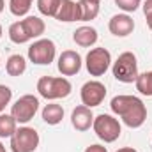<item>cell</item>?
Segmentation results:
<instances>
[{"instance_id":"30","label":"cell","mask_w":152,"mask_h":152,"mask_svg":"<svg viewBox=\"0 0 152 152\" xmlns=\"http://www.w3.org/2000/svg\"><path fill=\"white\" fill-rule=\"evenodd\" d=\"M147 27L152 30V20H147Z\"/></svg>"},{"instance_id":"25","label":"cell","mask_w":152,"mask_h":152,"mask_svg":"<svg viewBox=\"0 0 152 152\" xmlns=\"http://www.w3.org/2000/svg\"><path fill=\"white\" fill-rule=\"evenodd\" d=\"M12 99V90L7 85H0V113L5 110V106L11 103Z\"/></svg>"},{"instance_id":"7","label":"cell","mask_w":152,"mask_h":152,"mask_svg":"<svg viewBox=\"0 0 152 152\" xmlns=\"http://www.w3.org/2000/svg\"><path fill=\"white\" fill-rule=\"evenodd\" d=\"M9 147L12 152H34L39 147V133L34 127L23 126L11 136Z\"/></svg>"},{"instance_id":"33","label":"cell","mask_w":152,"mask_h":152,"mask_svg":"<svg viewBox=\"0 0 152 152\" xmlns=\"http://www.w3.org/2000/svg\"><path fill=\"white\" fill-rule=\"evenodd\" d=\"M90 2H96V4H101V0H90Z\"/></svg>"},{"instance_id":"2","label":"cell","mask_w":152,"mask_h":152,"mask_svg":"<svg viewBox=\"0 0 152 152\" xmlns=\"http://www.w3.org/2000/svg\"><path fill=\"white\" fill-rule=\"evenodd\" d=\"M71 90H73V85L64 76H42L37 81L39 96L48 101L64 99L71 94Z\"/></svg>"},{"instance_id":"16","label":"cell","mask_w":152,"mask_h":152,"mask_svg":"<svg viewBox=\"0 0 152 152\" xmlns=\"http://www.w3.org/2000/svg\"><path fill=\"white\" fill-rule=\"evenodd\" d=\"M64 118V108L57 103H50L42 108V120L48 126H57Z\"/></svg>"},{"instance_id":"29","label":"cell","mask_w":152,"mask_h":152,"mask_svg":"<svg viewBox=\"0 0 152 152\" xmlns=\"http://www.w3.org/2000/svg\"><path fill=\"white\" fill-rule=\"evenodd\" d=\"M4 7H5V2H4V0H0V12L4 11Z\"/></svg>"},{"instance_id":"31","label":"cell","mask_w":152,"mask_h":152,"mask_svg":"<svg viewBox=\"0 0 152 152\" xmlns=\"http://www.w3.org/2000/svg\"><path fill=\"white\" fill-rule=\"evenodd\" d=\"M0 152H5V147H4V143L0 142Z\"/></svg>"},{"instance_id":"12","label":"cell","mask_w":152,"mask_h":152,"mask_svg":"<svg viewBox=\"0 0 152 152\" xmlns=\"http://www.w3.org/2000/svg\"><path fill=\"white\" fill-rule=\"evenodd\" d=\"M71 124L76 131L80 133H85L92 127L94 124V113H92V108L85 106V104H80L76 106L71 113Z\"/></svg>"},{"instance_id":"8","label":"cell","mask_w":152,"mask_h":152,"mask_svg":"<svg viewBox=\"0 0 152 152\" xmlns=\"http://www.w3.org/2000/svg\"><path fill=\"white\" fill-rule=\"evenodd\" d=\"M37 110H39V99L32 94H25L11 106V115L16 118L18 124H27L36 117Z\"/></svg>"},{"instance_id":"11","label":"cell","mask_w":152,"mask_h":152,"mask_svg":"<svg viewBox=\"0 0 152 152\" xmlns=\"http://www.w3.org/2000/svg\"><path fill=\"white\" fill-rule=\"evenodd\" d=\"M108 28L115 37H127L134 30V20L126 12L124 14H115V16H112L110 23H108Z\"/></svg>"},{"instance_id":"4","label":"cell","mask_w":152,"mask_h":152,"mask_svg":"<svg viewBox=\"0 0 152 152\" xmlns=\"http://www.w3.org/2000/svg\"><path fill=\"white\" fill-rule=\"evenodd\" d=\"M94 133L97 134L99 140H103L104 143H113L118 140L122 127L120 122L110 113H101L97 117H94V124H92Z\"/></svg>"},{"instance_id":"26","label":"cell","mask_w":152,"mask_h":152,"mask_svg":"<svg viewBox=\"0 0 152 152\" xmlns=\"http://www.w3.org/2000/svg\"><path fill=\"white\" fill-rule=\"evenodd\" d=\"M143 14H145V20H152V0L143 2Z\"/></svg>"},{"instance_id":"9","label":"cell","mask_w":152,"mask_h":152,"mask_svg":"<svg viewBox=\"0 0 152 152\" xmlns=\"http://www.w3.org/2000/svg\"><path fill=\"white\" fill-rule=\"evenodd\" d=\"M80 97H81V104H85L88 108H96V106H99L104 101L106 87H104V83H101L97 80H90V81H87L81 87Z\"/></svg>"},{"instance_id":"34","label":"cell","mask_w":152,"mask_h":152,"mask_svg":"<svg viewBox=\"0 0 152 152\" xmlns=\"http://www.w3.org/2000/svg\"><path fill=\"white\" fill-rule=\"evenodd\" d=\"M0 62H2V60H0Z\"/></svg>"},{"instance_id":"18","label":"cell","mask_w":152,"mask_h":152,"mask_svg":"<svg viewBox=\"0 0 152 152\" xmlns=\"http://www.w3.org/2000/svg\"><path fill=\"white\" fill-rule=\"evenodd\" d=\"M80 21H92L99 14V4L90 2V0H80Z\"/></svg>"},{"instance_id":"27","label":"cell","mask_w":152,"mask_h":152,"mask_svg":"<svg viewBox=\"0 0 152 152\" xmlns=\"http://www.w3.org/2000/svg\"><path fill=\"white\" fill-rule=\"evenodd\" d=\"M83 152H108V149H106V147H103V145H99V143H94V145L87 147Z\"/></svg>"},{"instance_id":"10","label":"cell","mask_w":152,"mask_h":152,"mask_svg":"<svg viewBox=\"0 0 152 152\" xmlns=\"http://www.w3.org/2000/svg\"><path fill=\"white\" fill-rule=\"evenodd\" d=\"M81 55L78 51H73V50H66L60 53L58 60H57V67L60 71L62 76H75L81 71Z\"/></svg>"},{"instance_id":"3","label":"cell","mask_w":152,"mask_h":152,"mask_svg":"<svg viewBox=\"0 0 152 152\" xmlns=\"http://www.w3.org/2000/svg\"><path fill=\"white\" fill-rule=\"evenodd\" d=\"M112 73L115 80L120 83H133L138 78V60L133 51H124L112 66Z\"/></svg>"},{"instance_id":"17","label":"cell","mask_w":152,"mask_h":152,"mask_svg":"<svg viewBox=\"0 0 152 152\" xmlns=\"http://www.w3.org/2000/svg\"><path fill=\"white\" fill-rule=\"evenodd\" d=\"M5 71L9 76H21L27 71V60L21 55H11L5 62Z\"/></svg>"},{"instance_id":"13","label":"cell","mask_w":152,"mask_h":152,"mask_svg":"<svg viewBox=\"0 0 152 152\" xmlns=\"http://www.w3.org/2000/svg\"><path fill=\"white\" fill-rule=\"evenodd\" d=\"M55 20L64 21V23L80 21V5H78V2H75V0H60Z\"/></svg>"},{"instance_id":"14","label":"cell","mask_w":152,"mask_h":152,"mask_svg":"<svg viewBox=\"0 0 152 152\" xmlns=\"http://www.w3.org/2000/svg\"><path fill=\"white\" fill-rule=\"evenodd\" d=\"M97 39H99L97 30L94 27H88V25H83V27L76 28L75 32H73V41H75L78 46H81V48L94 46L97 42Z\"/></svg>"},{"instance_id":"22","label":"cell","mask_w":152,"mask_h":152,"mask_svg":"<svg viewBox=\"0 0 152 152\" xmlns=\"http://www.w3.org/2000/svg\"><path fill=\"white\" fill-rule=\"evenodd\" d=\"M32 2L34 0H9V11L18 18L27 16L32 7Z\"/></svg>"},{"instance_id":"1","label":"cell","mask_w":152,"mask_h":152,"mask_svg":"<svg viewBox=\"0 0 152 152\" xmlns=\"http://www.w3.org/2000/svg\"><path fill=\"white\" fill-rule=\"evenodd\" d=\"M110 108L131 129L142 127L147 120V106L136 96H127V94L115 96L110 103Z\"/></svg>"},{"instance_id":"15","label":"cell","mask_w":152,"mask_h":152,"mask_svg":"<svg viewBox=\"0 0 152 152\" xmlns=\"http://www.w3.org/2000/svg\"><path fill=\"white\" fill-rule=\"evenodd\" d=\"M20 21H21L23 30H25L27 37L30 41L32 39H39L44 34V30H46V25H44V21L39 16H27L25 20H20Z\"/></svg>"},{"instance_id":"32","label":"cell","mask_w":152,"mask_h":152,"mask_svg":"<svg viewBox=\"0 0 152 152\" xmlns=\"http://www.w3.org/2000/svg\"><path fill=\"white\" fill-rule=\"evenodd\" d=\"M2 34H4V28H2V25H0V37H2Z\"/></svg>"},{"instance_id":"23","label":"cell","mask_w":152,"mask_h":152,"mask_svg":"<svg viewBox=\"0 0 152 152\" xmlns=\"http://www.w3.org/2000/svg\"><path fill=\"white\" fill-rule=\"evenodd\" d=\"M58 5H60V0H37V9L42 16L55 18Z\"/></svg>"},{"instance_id":"19","label":"cell","mask_w":152,"mask_h":152,"mask_svg":"<svg viewBox=\"0 0 152 152\" xmlns=\"http://www.w3.org/2000/svg\"><path fill=\"white\" fill-rule=\"evenodd\" d=\"M16 118L12 115L0 113V138H11L16 133Z\"/></svg>"},{"instance_id":"24","label":"cell","mask_w":152,"mask_h":152,"mask_svg":"<svg viewBox=\"0 0 152 152\" xmlns=\"http://www.w3.org/2000/svg\"><path fill=\"white\" fill-rule=\"evenodd\" d=\"M115 4L118 9H122L127 14V12H134L142 5V0H115Z\"/></svg>"},{"instance_id":"21","label":"cell","mask_w":152,"mask_h":152,"mask_svg":"<svg viewBox=\"0 0 152 152\" xmlns=\"http://www.w3.org/2000/svg\"><path fill=\"white\" fill-rule=\"evenodd\" d=\"M9 39H11L14 44H25V42L30 41V39L27 37L25 30H23L21 21H14V23L9 27Z\"/></svg>"},{"instance_id":"6","label":"cell","mask_w":152,"mask_h":152,"mask_svg":"<svg viewBox=\"0 0 152 152\" xmlns=\"http://www.w3.org/2000/svg\"><path fill=\"white\" fill-rule=\"evenodd\" d=\"M112 66V53L106 48H92L85 57V67L90 76H103Z\"/></svg>"},{"instance_id":"28","label":"cell","mask_w":152,"mask_h":152,"mask_svg":"<svg viewBox=\"0 0 152 152\" xmlns=\"http://www.w3.org/2000/svg\"><path fill=\"white\" fill-rule=\"evenodd\" d=\"M117 152H138V151L133 149V147H122V149H118Z\"/></svg>"},{"instance_id":"20","label":"cell","mask_w":152,"mask_h":152,"mask_svg":"<svg viewBox=\"0 0 152 152\" xmlns=\"http://www.w3.org/2000/svg\"><path fill=\"white\" fill-rule=\"evenodd\" d=\"M134 85H136V90H138L142 96L152 97V71H145V73L138 75Z\"/></svg>"},{"instance_id":"5","label":"cell","mask_w":152,"mask_h":152,"mask_svg":"<svg viewBox=\"0 0 152 152\" xmlns=\"http://www.w3.org/2000/svg\"><path fill=\"white\" fill-rule=\"evenodd\" d=\"M57 46L51 39H37L28 46V60L36 66H50L55 60Z\"/></svg>"}]
</instances>
